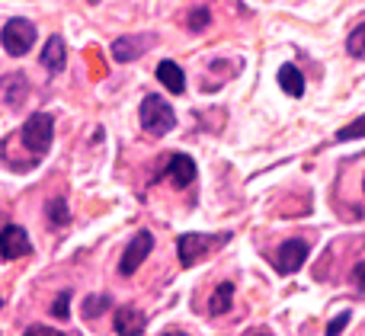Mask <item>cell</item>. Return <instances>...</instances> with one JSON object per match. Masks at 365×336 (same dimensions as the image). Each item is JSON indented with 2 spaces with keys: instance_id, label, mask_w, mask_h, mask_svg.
<instances>
[{
  "instance_id": "17",
  "label": "cell",
  "mask_w": 365,
  "mask_h": 336,
  "mask_svg": "<svg viewBox=\"0 0 365 336\" xmlns=\"http://www.w3.org/2000/svg\"><path fill=\"white\" fill-rule=\"evenodd\" d=\"M346 48H349V55H353V58H365V23L359 26V29H353Z\"/></svg>"
},
{
  "instance_id": "7",
  "label": "cell",
  "mask_w": 365,
  "mask_h": 336,
  "mask_svg": "<svg viewBox=\"0 0 365 336\" xmlns=\"http://www.w3.org/2000/svg\"><path fill=\"white\" fill-rule=\"evenodd\" d=\"M308 253H311V247H308V241H302V237H295V241H285L282 243V250H279V269L282 273H298V269L304 266V260H308Z\"/></svg>"
},
{
  "instance_id": "13",
  "label": "cell",
  "mask_w": 365,
  "mask_h": 336,
  "mask_svg": "<svg viewBox=\"0 0 365 336\" xmlns=\"http://www.w3.org/2000/svg\"><path fill=\"white\" fill-rule=\"evenodd\" d=\"M231 301H234V285H231V282H221V285L215 288L212 301H208V314H215V317L227 314V311H231Z\"/></svg>"
},
{
  "instance_id": "15",
  "label": "cell",
  "mask_w": 365,
  "mask_h": 336,
  "mask_svg": "<svg viewBox=\"0 0 365 336\" xmlns=\"http://www.w3.org/2000/svg\"><path fill=\"white\" fill-rule=\"evenodd\" d=\"M45 215H48V224H55V228H64V224L71 221L64 199H51V202L45 205Z\"/></svg>"
},
{
  "instance_id": "2",
  "label": "cell",
  "mask_w": 365,
  "mask_h": 336,
  "mask_svg": "<svg viewBox=\"0 0 365 336\" xmlns=\"http://www.w3.org/2000/svg\"><path fill=\"white\" fill-rule=\"evenodd\" d=\"M51 135H55V115L51 112H32L23 125V145L32 154H48L51 147Z\"/></svg>"
},
{
  "instance_id": "16",
  "label": "cell",
  "mask_w": 365,
  "mask_h": 336,
  "mask_svg": "<svg viewBox=\"0 0 365 336\" xmlns=\"http://www.w3.org/2000/svg\"><path fill=\"white\" fill-rule=\"evenodd\" d=\"M356 138H365V115L356 122H349V125H343L340 132H336V141H356Z\"/></svg>"
},
{
  "instance_id": "22",
  "label": "cell",
  "mask_w": 365,
  "mask_h": 336,
  "mask_svg": "<svg viewBox=\"0 0 365 336\" xmlns=\"http://www.w3.org/2000/svg\"><path fill=\"white\" fill-rule=\"evenodd\" d=\"M353 282H356V288H362L365 292V263H359V266L353 269Z\"/></svg>"
},
{
  "instance_id": "9",
  "label": "cell",
  "mask_w": 365,
  "mask_h": 336,
  "mask_svg": "<svg viewBox=\"0 0 365 336\" xmlns=\"http://www.w3.org/2000/svg\"><path fill=\"white\" fill-rule=\"evenodd\" d=\"M167 177L173 179V186H189L195 179L192 157H186V154H173V157L167 160Z\"/></svg>"
},
{
  "instance_id": "24",
  "label": "cell",
  "mask_w": 365,
  "mask_h": 336,
  "mask_svg": "<svg viewBox=\"0 0 365 336\" xmlns=\"http://www.w3.org/2000/svg\"><path fill=\"white\" fill-rule=\"evenodd\" d=\"M93 4H96V0H93Z\"/></svg>"
},
{
  "instance_id": "4",
  "label": "cell",
  "mask_w": 365,
  "mask_h": 336,
  "mask_svg": "<svg viewBox=\"0 0 365 336\" xmlns=\"http://www.w3.org/2000/svg\"><path fill=\"white\" fill-rule=\"evenodd\" d=\"M227 241V234L221 237H208V234H182L177 241V253H180V263L182 266H195V260L205 253H212L215 247H221V243Z\"/></svg>"
},
{
  "instance_id": "14",
  "label": "cell",
  "mask_w": 365,
  "mask_h": 336,
  "mask_svg": "<svg viewBox=\"0 0 365 336\" xmlns=\"http://www.w3.org/2000/svg\"><path fill=\"white\" fill-rule=\"evenodd\" d=\"M141 51H145V45L132 42L128 36H122V38H115V42H113V58H115V61H135Z\"/></svg>"
},
{
  "instance_id": "3",
  "label": "cell",
  "mask_w": 365,
  "mask_h": 336,
  "mask_svg": "<svg viewBox=\"0 0 365 336\" xmlns=\"http://www.w3.org/2000/svg\"><path fill=\"white\" fill-rule=\"evenodd\" d=\"M0 42H4V48L10 51V55H26V51L36 45V26L29 23V19L16 16L10 19V23L4 26V36H0Z\"/></svg>"
},
{
  "instance_id": "5",
  "label": "cell",
  "mask_w": 365,
  "mask_h": 336,
  "mask_svg": "<svg viewBox=\"0 0 365 336\" xmlns=\"http://www.w3.org/2000/svg\"><path fill=\"white\" fill-rule=\"evenodd\" d=\"M151 250H154V237H151V231H138V234L132 237V243L125 247V253H122L119 273H122V275L138 273V266L148 260V253H151Z\"/></svg>"
},
{
  "instance_id": "6",
  "label": "cell",
  "mask_w": 365,
  "mask_h": 336,
  "mask_svg": "<svg viewBox=\"0 0 365 336\" xmlns=\"http://www.w3.org/2000/svg\"><path fill=\"white\" fill-rule=\"evenodd\" d=\"M29 250H32L29 234H26L19 224H10V228L0 231V256H4V260H19V256H26Z\"/></svg>"
},
{
  "instance_id": "20",
  "label": "cell",
  "mask_w": 365,
  "mask_h": 336,
  "mask_svg": "<svg viewBox=\"0 0 365 336\" xmlns=\"http://www.w3.org/2000/svg\"><path fill=\"white\" fill-rule=\"evenodd\" d=\"M346 324H349V311L336 314V317L327 324V333H330V336H334V333H343V330H346Z\"/></svg>"
},
{
  "instance_id": "21",
  "label": "cell",
  "mask_w": 365,
  "mask_h": 336,
  "mask_svg": "<svg viewBox=\"0 0 365 336\" xmlns=\"http://www.w3.org/2000/svg\"><path fill=\"white\" fill-rule=\"evenodd\" d=\"M205 23H208V10H202V6H199V10L189 13V29H202Z\"/></svg>"
},
{
  "instance_id": "11",
  "label": "cell",
  "mask_w": 365,
  "mask_h": 336,
  "mask_svg": "<svg viewBox=\"0 0 365 336\" xmlns=\"http://www.w3.org/2000/svg\"><path fill=\"white\" fill-rule=\"evenodd\" d=\"M42 64H45V70H51V74L64 70V38L61 36H51L48 42H45Z\"/></svg>"
},
{
  "instance_id": "1",
  "label": "cell",
  "mask_w": 365,
  "mask_h": 336,
  "mask_svg": "<svg viewBox=\"0 0 365 336\" xmlns=\"http://www.w3.org/2000/svg\"><path fill=\"white\" fill-rule=\"evenodd\" d=\"M138 115H141V125H145V132L158 135V138H160V135H167L173 125H177V115H173L170 103L160 100L158 93H151V96H145V100H141Z\"/></svg>"
},
{
  "instance_id": "19",
  "label": "cell",
  "mask_w": 365,
  "mask_h": 336,
  "mask_svg": "<svg viewBox=\"0 0 365 336\" xmlns=\"http://www.w3.org/2000/svg\"><path fill=\"white\" fill-rule=\"evenodd\" d=\"M100 308H109V295H96V298L87 301V317H96Z\"/></svg>"
},
{
  "instance_id": "8",
  "label": "cell",
  "mask_w": 365,
  "mask_h": 336,
  "mask_svg": "<svg viewBox=\"0 0 365 336\" xmlns=\"http://www.w3.org/2000/svg\"><path fill=\"white\" fill-rule=\"evenodd\" d=\"M148 330V317L138 311V308H132V305H125V308H119L115 311V333L119 336H141Z\"/></svg>"
},
{
  "instance_id": "23",
  "label": "cell",
  "mask_w": 365,
  "mask_h": 336,
  "mask_svg": "<svg viewBox=\"0 0 365 336\" xmlns=\"http://www.w3.org/2000/svg\"><path fill=\"white\" fill-rule=\"evenodd\" d=\"M29 333L32 336H55L58 330H55V327H29Z\"/></svg>"
},
{
  "instance_id": "18",
  "label": "cell",
  "mask_w": 365,
  "mask_h": 336,
  "mask_svg": "<svg viewBox=\"0 0 365 336\" xmlns=\"http://www.w3.org/2000/svg\"><path fill=\"white\" fill-rule=\"evenodd\" d=\"M68 305H71V292H61L58 301L51 305V314H55V317H68Z\"/></svg>"
},
{
  "instance_id": "12",
  "label": "cell",
  "mask_w": 365,
  "mask_h": 336,
  "mask_svg": "<svg viewBox=\"0 0 365 336\" xmlns=\"http://www.w3.org/2000/svg\"><path fill=\"white\" fill-rule=\"evenodd\" d=\"M279 83H282V90L289 96H302L304 93V77H302V70H298L295 64H282V68H279Z\"/></svg>"
},
{
  "instance_id": "10",
  "label": "cell",
  "mask_w": 365,
  "mask_h": 336,
  "mask_svg": "<svg viewBox=\"0 0 365 336\" xmlns=\"http://www.w3.org/2000/svg\"><path fill=\"white\" fill-rule=\"evenodd\" d=\"M158 80L164 83L170 93H182V90H186V77H182V68L177 61H160L158 64Z\"/></svg>"
}]
</instances>
